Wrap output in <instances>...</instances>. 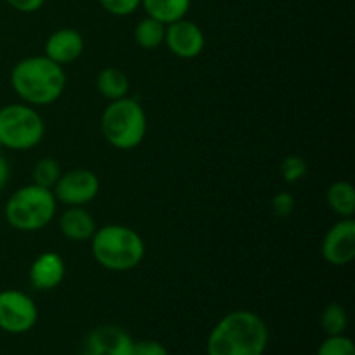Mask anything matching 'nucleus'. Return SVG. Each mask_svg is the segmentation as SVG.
Masks as SVG:
<instances>
[{
    "label": "nucleus",
    "mask_w": 355,
    "mask_h": 355,
    "mask_svg": "<svg viewBox=\"0 0 355 355\" xmlns=\"http://www.w3.org/2000/svg\"><path fill=\"white\" fill-rule=\"evenodd\" d=\"M269 345V328L252 311L225 314L207 340V355H263Z\"/></svg>",
    "instance_id": "f257e3e1"
},
{
    "label": "nucleus",
    "mask_w": 355,
    "mask_h": 355,
    "mask_svg": "<svg viewBox=\"0 0 355 355\" xmlns=\"http://www.w3.org/2000/svg\"><path fill=\"white\" fill-rule=\"evenodd\" d=\"M10 87L16 96L30 106H49L64 94V66L51 61L47 55H30L10 69Z\"/></svg>",
    "instance_id": "f03ea898"
},
{
    "label": "nucleus",
    "mask_w": 355,
    "mask_h": 355,
    "mask_svg": "<svg viewBox=\"0 0 355 355\" xmlns=\"http://www.w3.org/2000/svg\"><path fill=\"white\" fill-rule=\"evenodd\" d=\"M90 243L94 260L113 272L135 269L146 255L144 239L128 225L107 224L96 229Z\"/></svg>",
    "instance_id": "7ed1b4c3"
},
{
    "label": "nucleus",
    "mask_w": 355,
    "mask_h": 355,
    "mask_svg": "<svg viewBox=\"0 0 355 355\" xmlns=\"http://www.w3.org/2000/svg\"><path fill=\"white\" fill-rule=\"evenodd\" d=\"M101 132L113 148L130 151L139 148L148 134V116L134 97L110 101L101 116Z\"/></svg>",
    "instance_id": "20e7f679"
},
{
    "label": "nucleus",
    "mask_w": 355,
    "mask_h": 355,
    "mask_svg": "<svg viewBox=\"0 0 355 355\" xmlns=\"http://www.w3.org/2000/svg\"><path fill=\"white\" fill-rule=\"evenodd\" d=\"M55 210L58 200L52 189H45L31 182L10 194L3 207V215L7 224L16 231L35 232L51 224Z\"/></svg>",
    "instance_id": "39448f33"
},
{
    "label": "nucleus",
    "mask_w": 355,
    "mask_h": 355,
    "mask_svg": "<svg viewBox=\"0 0 355 355\" xmlns=\"http://www.w3.org/2000/svg\"><path fill=\"white\" fill-rule=\"evenodd\" d=\"M45 123L37 107L24 103L0 107V144L10 151H30L42 142Z\"/></svg>",
    "instance_id": "423d86ee"
},
{
    "label": "nucleus",
    "mask_w": 355,
    "mask_h": 355,
    "mask_svg": "<svg viewBox=\"0 0 355 355\" xmlns=\"http://www.w3.org/2000/svg\"><path fill=\"white\" fill-rule=\"evenodd\" d=\"M38 307L30 295L21 290L0 291V329L9 335H23L35 328Z\"/></svg>",
    "instance_id": "0eeeda50"
},
{
    "label": "nucleus",
    "mask_w": 355,
    "mask_h": 355,
    "mask_svg": "<svg viewBox=\"0 0 355 355\" xmlns=\"http://www.w3.org/2000/svg\"><path fill=\"white\" fill-rule=\"evenodd\" d=\"M99 189V177L92 170L75 168L61 173L55 186L52 187V193L58 203L66 205V207H85L90 201L96 200Z\"/></svg>",
    "instance_id": "6e6552de"
},
{
    "label": "nucleus",
    "mask_w": 355,
    "mask_h": 355,
    "mask_svg": "<svg viewBox=\"0 0 355 355\" xmlns=\"http://www.w3.org/2000/svg\"><path fill=\"white\" fill-rule=\"evenodd\" d=\"M134 343L123 328L103 324L87 333L80 355H134Z\"/></svg>",
    "instance_id": "1a4fd4ad"
},
{
    "label": "nucleus",
    "mask_w": 355,
    "mask_h": 355,
    "mask_svg": "<svg viewBox=\"0 0 355 355\" xmlns=\"http://www.w3.org/2000/svg\"><path fill=\"white\" fill-rule=\"evenodd\" d=\"M321 255L326 263L343 267L355 259V222L354 218H342L328 232L321 245Z\"/></svg>",
    "instance_id": "9d476101"
},
{
    "label": "nucleus",
    "mask_w": 355,
    "mask_h": 355,
    "mask_svg": "<svg viewBox=\"0 0 355 355\" xmlns=\"http://www.w3.org/2000/svg\"><path fill=\"white\" fill-rule=\"evenodd\" d=\"M170 52L179 59H196L205 51V33L194 21H173L165 28V42Z\"/></svg>",
    "instance_id": "9b49d317"
},
{
    "label": "nucleus",
    "mask_w": 355,
    "mask_h": 355,
    "mask_svg": "<svg viewBox=\"0 0 355 355\" xmlns=\"http://www.w3.org/2000/svg\"><path fill=\"white\" fill-rule=\"evenodd\" d=\"M83 49H85V42L78 30L59 28L45 40L44 55H47L51 61L64 66L75 62L83 54Z\"/></svg>",
    "instance_id": "f8f14e48"
},
{
    "label": "nucleus",
    "mask_w": 355,
    "mask_h": 355,
    "mask_svg": "<svg viewBox=\"0 0 355 355\" xmlns=\"http://www.w3.org/2000/svg\"><path fill=\"white\" fill-rule=\"evenodd\" d=\"M66 277V263L55 252H45L31 262L30 284L37 291L55 290Z\"/></svg>",
    "instance_id": "ddd939ff"
},
{
    "label": "nucleus",
    "mask_w": 355,
    "mask_h": 355,
    "mask_svg": "<svg viewBox=\"0 0 355 355\" xmlns=\"http://www.w3.org/2000/svg\"><path fill=\"white\" fill-rule=\"evenodd\" d=\"M97 225L83 207H68L59 217V231L69 241H90Z\"/></svg>",
    "instance_id": "4468645a"
},
{
    "label": "nucleus",
    "mask_w": 355,
    "mask_h": 355,
    "mask_svg": "<svg viewBox=\"0 0 355 355\" xmlns=\"http://www.w3.org/2000/svg\"><path fill=\"white\" fill-rule=\"evenodd\" d=\"M97 92L107 101H116L127 97L130 92V80L116 66H106L97 73L96 78Z\"/></svg>",
    "instance_id": "2eb2a0df"
},
{
    "label": "nucleus",
    "mask_w": 355,
    "mask_h": 355,
    "mask_svg": "<svg viewBox=\"0 0 355 355\" xmlns=\"http://www.w3.org/2000/svg\"><path fill=\"white\" fill-rule=\"evenodd\" d=\"M141 7H144L146 16L155 17L163 24H170L187 16L191 0H141Z\"/></svg>",
    "instance_id": "dca6fc26"
},
{
    "label": "nucleus",
    "mask_w": 355,
    "mask_h": 355,
    "mask_svg": "<svg viewBox=\"0 0 355 355\" xmlns=\"http://www.w3.org/2000/svg\"><path fill=\"white\" fill-rule=\"evenodd\" d=\"M328 207L342 218H350L355 214V191L347 180H336L328 187L326 193Z\"/></svg>",
    "instance_id": "f3484780"
},
{
    "label": "nucleus",
    "mask_w": 355,
    "mask_h": 355,
    "mask_svg": "<svg viewBox=\"0 0 355 355\" xmlns=\"http://www.w3.org/2000/svg\"><path fill=\"white\" fill-rule=\"evenodd\" d=\"M165 28L166 24L155 19V17H142L134 28L135 44L144 51H155V49L162 47L163 42H165Z\"/></svg>",
    "instance_id": "a211bd4d"
},
{
    "label": "nucleus",
    "mask_w": 355,
    "mask_h": 355,
    "mask_svg": "<svg viewBox=\"0 0 355 355\" xmlns=\"http://www.w3.org/2000/svg\"><path fill=\"white\" fill-rule=\"evenodd\" d=\"M347 326H349V314H347L345 307L336 302L326 305L321 314V328L326 336L345 335Z\"/></svg>",
    "instance_id": "6ab92c4d"
},
{
    "label": "nucleus",
    "mask_w": 355,
    "mask_h": 355,
    "mask_svg": "<svg viewBox=\"0 0 355 355\" xmlns=\"http://www.w3.org/2000/svg\"><path fill=\"white\" fill-rule=\"evenodd\" d=\"M61 165L58 163V159L54 158H42L37 165L33 166V184L37 186L45 187V189H52L55 186V182L61 177Z\"/></svg>",
    "instance_id": "aec40b11"
},
{
    "label": "nucleus",
    "mask_w": 355,
    "mask_h": 355,
    "mask_svg": "<svg viewBox=\"0 0 355 355\" xmlns=\"http://www.w3.org/2000/svg\"><path fill=\"white\" fill-rule=\"evenodd\" d=\"M309 172V165L302 156L291 155L281 162V177L286 184H297Z\"/></svg>",
    "instance_id": "412c9836"
},
{
    "label": "nucleus",
    "mask_w": 355,
    "mask_h": 355,
    "mask_svg": "<svg viewBox=\"0 0 355 355\" xmlns=\"http://www.w3.org/2000/svg\"><path fill=\"white\" fill-rule=\"evenodd\" d=\"M315 355H355V345L345 335L326 336Z\"/></svg>",
    "instance_id": "4be33fe9"
},
{
    "label": "nucleus",
    "mask_w": 355,
    "mask_h": 355,
    "mask_svg": "<svg viewBox=\"0 0 355 355\" xmlns=\"http://www.w3.org/2000/svg\"><path fill=\"white\" fill-rule=\"evenodd\" d=\"M97 2L107 14L116 17L130 16L141 7V0H97Z\"/></svg>",
    "instance_id": "5701e85b"
},
{
    "label": "nucleus",
    "mask_w": 355,
    "mask_h": 355,
    "mask_svg": "<svg viewBox=\"0 0 355 355\" xmlns=\"http://www.w3.org/2000/svg\"><path fill=\"white\" fill-rule=\"evenodd\" d=\"M295 205H297V201H295L293 194L288 193V191H281V193H277L276 196L272 198V201H270L274 215L279 218L290 217L295 210Z\"/></svg>",
    "instance_id": "b1692460"
},
{
    "label": "nucleus",
    "mask_w": 355,
    "mask_h": 355,
    "mask_svg": "<svg viewBox=\"0 0 355 355\" xmlns=\"http://www.w3.org/2000/svg\"><path fill=\"white\" fill-rule=\"evenodd\" d=\"M134 355H168V350L156 340H141L134 343Z\"/></svg>",
    "instance_id": "393cba45"
},
{
    "label": "nucleus",
    "mask_w": 355,
    "mask_h": 355,
    "mask_svg": "<svg viewBox=\"0 0 355 355\" xmlns=\"http://www.w3.org/2000/svg\"><path fill=\"white\" fill-rule=\"evenodd\" d=\"M6 2L9 3L14 10H17V12L31 14L40 10L47 0H6Z\"/></svg>",
    "instance_id": "a878e982"
},
{
    "label": "nucleus",
    "mask_w": 355,
    "mask_h": 355,
    "mask_svg": "<svg viewBox=\"0 0 355 355\" xmlns=\"http://www.w3.org/2000/svg\"><path fill=\"white\" fill-rule=\"evenodd\" d=\"M9 175H10V168H9V163L3 156H0V191L7 186L9 182Z\"/></svg>",
    "instance_id": "bb28decb"
},
{
    "label": "nucleus",
    "mask_w": 355,
    "mask_h": 355,
    "mask_svg": "<svg viewBox=\"0 0 355 355\" xmlns=\"http://www.w3.org/2000/svg\"><path fill=\"white\" fill-rule=\"evenodd\" d=\"M2 149H3V148H2V144H0V156H2Z\"/></svg>",
    "instance_id": "cd10ccee"
}]
</instances>
